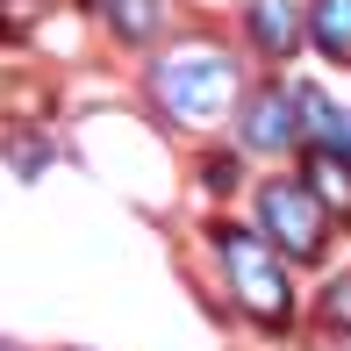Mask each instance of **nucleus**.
<instances>
[{
  "label": "nucleus",
  "instance_id": "obj_1",
  "mask_svg": "<svg viewBox=\"0 0 351 351\" xmlns=\"http://www.w3.org/2000/svg\"><path fill=\"white\" fill-rule=\"evenodd\" d=\"M151 101H158V115L186 122V130L222 122L244 101V65L222 43H180V51H165L151 65Z\"/></svg>",
  "mask_w": 351,
  "mask_h": 351
},
{
  "label": "nucleus",
  "instance_id": "obj_2",
  "mask_svg": "<svg viewBox=\"0 0 351 351\" xmlns=\"http://www.w3.org/2000/svg\"><path fill=\"white\" fill-rule=\"evenodd\" d=\"M208 244H215L222 273H230V294H237V308H244L251 323H258V330H287V323H294V280H287V258L251 230V222L215 215L208 222Z\"/></svg>",
  "mask_w": 351,
  "mask_h": 351
},
{
  "label": "nucleus",
  "instance_id": "obj_3",
  "mask_svg": "<svg viewBox=\"0 0 351 351\" xmlns=\"http://www.w3.org/2000/svg\"><path fill=\"white\" fill-rule=\"evenodd\" d=\"M258 237L280 251V258H323L330 215L315 208V194L301 180H265L258 186Z\"/></svg>",
  "mask_w": 351,
  "mask_h": 351
},
{
  "label": "nucleus",
  "instance_id": "obj_4",
  "mask_svg": "<svg viewBox=\"0 0 351 351\" xmlns=\"http://www.w3.org/2000/svg\"><path fill=\"white\" fill-rule=\"evenodd\" d=\"M237 136H244V151H265V158H280V151H294L301 143V115H294V93L280 86H258V93H244L237 101Z\"/></svg>",
  "mask_w": 351,
  "mask_h": 351
},
{
  "label": "nucleus",
  "instance_id": "obj_5",
  "mask_svg": "<svg viewBox=\"0 0 351 351\" xmlns=\"http://www.w3.org/2000/svg\"><path fill=\"white\" fill-rule=\"evenodd\" d=\"M244 36H251V58L287 65L301 51V0H244Z\"/></svg>",
  "mask_w": 351,
  "mask_h": 351
},
{
  "label": "nucleus",
  "instance_id": "obj_6",
  "mask_svg": "<svg viewBox=\"0 0 351 351\" xmlns=\"http://www.w3.org/2000/svg\"><path fill=\"white\" fill-rule=\"evenodd\" d=\"M301 186L315 194V208H337L351 215V151H323V143H308V158H301Z\"/></svg>",
  "mask_w": 351,
  "mask_h": 351
},
{
  "label": "nucleus",
  "instance_id": "obj_7",
  "mask_svg": "<svg viewBox=\"0 0 351 351\" xmlns=\"http://www.w3.org/2000/svg\"><path fill=\"white\" fill-rule=\"evenodd\" d=\"M301 43H315L330 65H351V0H308L301 8Z\"/></svg>",
  "mask_w": 351,
  "mask_h": 351
},
{
  "label": "nucleus",
  "instance_id": "obj_8",
  "mask_svg": "<svg viewBox=\"0 0 351 351\" xmlns=\"http://www.w3.org/2000/svg\"><path fill=\"white\" fill-rule=\"evenodd\" d=\"M93 14L108 22V36L122 43H151L165 29V0H93Z\"/></svg>",
  "mask_w": 351,
  "mask_h": 351
},
{
  "label": "nucleus",
  "instance_id": "obj_9",
  "mask_svg": "<svg viewBox=\"0 0 351 351\" xmlns=\"http://www.w3.org/2000/svg\"><path fill=\"white\" fill-rule=\"evenodd\" d=\"M315 323L337 330V337H351V273H337L323 294H315Z\"/></svg>",
  "mask_w": 351,
  "mask_h": 351
},
{
  "label": "nucleus",
  "instance_id": "obj_10",
  "mask_svg": "<svg viewBox=\"0 0 351 351\" xmlns=\"http://www.w3.org/2000/svg\"><path fill=\"white\" fill-rule=\"evenodd\" d=\"M237 180H244V158L237 151H201V186L208 194H237Z\"/></svg>",
  "mask_w": 351,
  "mask_h": 351
},
{
  "label": "nucleus",
  "instance_id": "obj_11",
  "mask_svg": "<svg viewBox=\"0 0 351 351\" xmlns=\"http://www.w3.org/2000/svg\"><path fill=\"white\" fill-rule=\"evenodd\" d=\"M344 151H351V108H344Z\"/></svg>",
  "mask_w": 351,
  "mask_h": 351
},
{
  "label": "nucleus",
  "instance_id": "obj_12",
  "mask_svg": "<svg viewBox=\"0 0 351 351\" xmlns=\"http://www.w3.org/2000/svg\"><path fill=\"white\" fill-rule=\"evenodd\" d=\"M0 351H22V344H0Z\"/></svg>",
  "mask_w": 351,
  "mask_h": 351
}]
</instances>
